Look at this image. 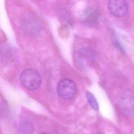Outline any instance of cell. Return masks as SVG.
<instances>
[{
  "label": "cell",
  "instance_id": "3957f363",
  "mask_svg": "<svg viewBox=\"0 0 134 134\" xmlns=\"http://www.w3.org/2000/svg\"><path fill=\"white\" fill-rule=\"evenodd\" d=\"M108 8L112 15L114 17L121 18L127 14L128 6L125 1H110L108 2Z\"/></svg>",
  "mask_w": 134,
  "mask_h": 134
},
{
  "label": "cell",
  "instance_id": "277c9868",
  "mask_svg": "<svg viewBox=\"0 0 134 134\" xmlns=\"http://www.w3.org/2000/svg\"><path fill=\"white\" fill-rule=\"evenodd\" d=\"M19 131L20 134H32L33 127L29 121H23L19 125Z\"/></svg>",
  "mask_w": 134,
  "mask_h": 134
},
{
  "label": "cell",
  "instance_id": "ba28073f",
  "mask_svg": "<svg viewBox=\"0 0 134 134\" xmlns=\"http://www.w3.org/2000/svg\"></svg>",
  "mask_w": 134,
  "mask_h": 134
},
{
  "label": "cell",
  "instance_id": "8992f818",
  "mask_svg": "<svg viewBox=\"0 0 134 134\" xmlns=\"http://www.w3.org/2000/svg\"><path fill=\"white\" fill-rule=\"evenodd\" d=\"M86 96L89 104L94 109L98 110L99 109L98 103L94 95L90 92H86Z\"/></svg>",
  "mask_w": 134,
  "mask_h": 134
},
{
  "label": "cell",
  "instance_id": "6da1fadb",
  "mask_svg": "<svg viewBox=\"0 0 134 134\" xmlns=\"http://www.w3.org/2000/svg\"><path fill=\"white\" fill-rule=\"evenodd\" d=\"M22 85L28 90L34 91L38 89L41 84V78L37 71L32 69L24 70L20 76Z\"/></svg>",
  "mask_w": 134,
  "mask_h": 134
},
{
  "label": "cell",
  "instance_id": "52a82bcc",
  "mask_svg": "<svg viewBox=\"0 0 134 134\" xmlns=\"http://www.w3.org/2000/svg\"><path fill=\"white\" fill-rule=\"evenodd\" d=\"M40 134H51V133H48V132H43L42 133H40Z\"/></svg>",
  "mask_w": 134,
  "mask_h": 134
},
{
  "label": "cell",
  "instance_id": "5b68a950",
  "mask_svg": "<svg viewBox=\"0 0 134 134\" xmlns=\"http://www.w3.org/2000/svg\"><path fill=\"white\" fill-rule=\"evenodd\" d=\"M122 105L124 107L123 109L125 110L126 113H134V101L131 99L126 98L123 102Z\"/></svg>",
  "mask_w": 134,
  "mask_h": 134
},
{
  "label": "cell",
  "instance_id": "7a4b0ae2",
  "mask_svg": "<svg viewBox=\"0 0 134 134\" xmlns=\"http://www.w3.org/2000/svg\"><path fill=\"white\" fill-rule=\"evenodd\" d=\"M59 96L65 99H70L74 97L76 92V87L75 83L69 79L61 80L57 87Z\"/></svg>",
  "mask_w": 134,
  "mask_h": 134
}]
</instances>
